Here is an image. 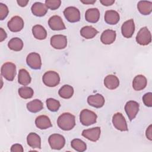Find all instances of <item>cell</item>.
<instances>
[{"mask_svg":"<svg viewBox=\"0 0 152 152\" xmlns=\"http://www.w3.org/2000/svg\"><path fill=\"white\" fill-rule=\"evenodd\" d=\"M57 124L61 129L64 131H69L75 125V116L68 112L63 113L58 117Z\"/></svg>","mask_w":152,"mask_h":152,"instance_id":"1","label":"cell"},{"mask_svg":"<svg viewBox=\"0 0 152 152\" xmlns=\"http://www.w3.org/2000/svg\"><path fill=\"white\" fill-rule=\"evenodd\" d=\"M1 75L7 80L12 81L16 75V66L11 62L4 63L1 68Z\"/></svg>","mask_w":152,"mask_h":152,"instance_id":"2","label":"cell"},{"mask_svg":"<svg viewBox=\"0 0 152 152\" xmlns=\"http://www.w3.org/2000/svg\"><path fill=\"white\" fill-rule=\"evenodd\" d=\"M97 116L93 111L87 109L82 110L80 114V121L82 125L89 126L96 122Z\"/></svg>","mask_w":152,"mask_h":152,"instance_id":"3","label":"cell"},{"mask_svg":"<svg viewBox=\"0 0 152 152\" xmlns=\"http://www.w3.org/2000/svg\"><path fill=\"white\" fill-rule=\"evenodd\" d=\"M42 81L45 86L53 87L59 84L60 82V77L56 72L54 71H49L43 74Z\"/></svg>","mask_w":152,"mask_h":152,"instance_id":"4","label":"cell"},{"mask_svg":"<svg viewBox=\"0 0 152 152\" xmlns=\"http://www.w3.org/2000/svg\"><path fill=\"white\" fill-rule=\"evenodd\" d=\"M136 42L140 45L146 46L151 42V35L147 27H142L136 36Z\"/></svg>","mask_w":152,"mask_h":152,"instance_id":"5","label":"cell"},{"mask_svg":"<svg viewBox=\"0 0 152 152\" xmlns=\"http://www.w3.org/2000/svg\"><path fill=\"white\" fill-rule=\"evenodd\" d=\"M48 142L50 147L53 150H61L65 144V139L64 137L59 134H53L48 138Z\"/></svg>","mask_w":152,"mask_h":152,"instance_id":"6","label":"cell"},{"mask_svg":"<svg viewBox=\"0 0 152 152\" xmlns=\"http://www.w3.org/2000/svg\"><path fill=\"white\" fill-rule=\"evenodd\" d=\"M112 123L114 127L121 131H127L128 130L126 121L120 112L115 113L112 117Z\"/></svg>","mask_w":152,"mask_h":152,"instance_id":"7","label":"cell"},{"mask_svg":"<svg viewBox=\"0 0 152 152\" xmlns=\"http://www.w3.org/2000/svg\"><path fill=\"white\" fill-rule=\"evenodd\" d=\"M65 18L70 23H76L80 20V12L75 7H68L64 11Z\"/></svg>","mask_w":152,"mask_h":152,"instance_id":"8","label":"cell"},{"mask_svg":"<svg viewBox=\"0 0 152 152\" xmlns=\"http://www.w3.org/2000/svg\"><path fill=\"white\" fill-rule=\"evenodd\" d=\"M50 43L54 49H63L67 46V38L62 34L53 35L50 38Z\"/></svg>","mask_w":152,"mask_h":152,"instance_id":"9","label":"cell"},{"mask_svg":"<svg viewBox=\"0 0 152 152\" xmlns=\"http://www.w3.org/2000/svg\"><path fill=\"white\" fill-rule=\"evenodd\" d=\"M26 63L31 69H40L42 66V60L40 55L36 52L30 53L26 58Z\"/></svg>","mask_w":152,"mask_h":152,"instance_id":"10","label":"cell"},{"mask_svg":"<svg viewBox=\"0 0 152 152\" xmlns=\"http://www.w3.org/2000/svg\"><path fill=\"white\" fill-rule=\"evenodd\" d=\"M139 103L135 101L130 100L126 103L125 110L130 121L133 120L136 117L139 111Z\"/></svg>","mask_w":152,"mask_h":152,"instance_id":"11","label":"cell"},{"mask_svg":"<svg viewBox=\"0 0 152 152\" xmlns=\"http://www.w3.org/2000/svg\"><path fill=\"white\" fill-rule=\"evenodd\" d=\"M24 21L21 17L15 15L11 18L8 22L7 26L10 31L12 32H18L24 27Z\"/></svg>","mask_w":152,"mask_h":152,"instance_id":"12","label":"cell"},{"mask_svg":"<svg viewBox=\"0 0 152 152\" xmlns=\"http://www.w3.org/2000/svg\"><path fill=\"white\" fill-rule=\"evenodd\" d=\"M100 128L97 126L83 130L82 132V135L91 141L96 142L99 140L100 136Z\"/></svg>","mask_w":152,"mask_h":152,"instance_id":"13","label":"cell"},{"mask_svg":"<svg viewBox=\"0 0 152 152\" xmlns=\"http://www.w3.org/2000/svg\"><path fill=\"white\" fill-rule=\"evenodd\" d=\"M135 31V24L133 19L125 21L121 26V33L125 38H130L132 36Z\"/></svg>","mask_w":152,"mask_h":152,"instance_id":"14","label":"cell"},{"mask_svg":"<svg viewBox=\"0 0 152 152\" xmlns=\"http://www.w3.org/2000/svg\"><path fill=\"white\" fill-rule=\"evenodd\" d=\"M50 28L53 30H62L66 28L62 19L59 15H53L48 21Z\"/></svg>","mask_w":152,"mask_h":152,"instance_id":"15","label":"cell"},{"mask_svg":"<svg viewBox=\"0 0 152 152\" xmlns=\"http://www.w3.org/2000/svg\"><path fill=\"white\" fill-rule=\"evenodd\" d=\"M105 100L104 97L99 93L94 95H90L87 97V103L89 105L96 107L100 108L104 104Z\"/></svg>","mask_w":152,"mask_h":152,"instance_id":"16","label":"cell"},{"mask_svg":"<svg viewBox=\"0 0 152 152\" xmlns=\"http://www.w3.org/2000/svg\"><path fill=\"white\" fill-rule=\"evenodd\" d=\"M116 37V31L113 30L107 29L103 31L101 34L100 40L104 45H110L113 43Z\"/></svg>","mask_w":152,"mask_h":152,"instance_id":"17","label":"cell"},{"mask_svg":"<svg viewBox=\"0 0 152 152\" xmlns=\"http://www.w3.org/2000/svg\"><path fill=\"white\" fill-rule=\"evenodd\" d=\"M48 8L46 6L45 4L36 2L34 3L31 7V11L33 15L37 17H43L48 12Z\"/></svg>","mask_w":152,"mask_h":152,"instance_id":"18","label":"cell"},{"mask_svg":"<svg viewBox=\"0 0 152 152\" xmlns=\"http://www.w3.org/2000/svg\"><path fill=\"white\" fill-rule=\"evenodd\" d=\"M35 124L40 129H46L52 126L49 118L46 115H40L35 119Z\"/></svg>","mask_w":152,"mask_h":152,"instance_id":"19","label":"cell"},{"mask_svg":"<svg viewBox=\"0 0 152 152\" xmlns=\"http://www.w3.org/2000/svg\"><path fill=\"white\" fill-rule=\"evenodd\" d=\"M147 84L146 77L143 75L135 76L132 81V87L135 91H140L145 88Z\"/></svg>","mask_w":152,"mask_h":152,"instance_id":"20","label":"cell"},{"mask_svg":"<svg viewBox=\"0 0 152 152\" xmlns=\"http://www.w3.org/2000/svg\"><path fill=\"white\" fill-rule=\"evenodd\" d=\"M27 144L33 148H41V138L35 132H30L27 137Z\"/></svg>","mask_w":152,"mask_h":152,"instance_id":"21","label":"cell"},{"mask_svg":"<svg viewBox=\"0 0 152 152\" xmlns=\"http://www.w3.org/2000/svg\"><path fill=\"white\" fill-rule=\"evenodd\" d=\"M86 20L89 23H96L100 18V11L96 8H89L85 13Z\"/></svg>","mask_w":152,"mask_h":152,"instance_id":"22","label":"cell"},{"mask_svg":"<svg viewBox=\"0 0 152 152\" xmlns=\"http://www.w3.org/2000/svg\"><path fill=\"white\" fill-rule=\"evenodd\" d=\"M104 86L109 90H114L119 86V78L115 75H108L104 79Z\"/></svg>","mask_w":152,"mask_h":152,"instance_id":"23","label":"cell"},{"mask_svg":"<svg viewBox=\"0 0 152 152\" xmlns=\"http://www.w3.org/2000/svg\"><path fill=\"white\" fill-rule=\"evenodd\" d=\"M120 20L119 13L115 10H107L105 12L104 21L106 23L110 25L117 24Z\"/></svg>","mask_w":152,"mask_h":152,"instance_id":"24","label":"cell"},{"mask_svg":"<svg viewBox=\"0 0 152 152\" xmlns=\"http://www.w3.org/2000/svg\"><path fill=\"white\" fill-rule=\"evenodd\" d=\"M137 8L141 14L149 15L152 11V2L151 1H140L137 4Z\"/></svg>","mask_w":152,"mask_h":152,"instance_id":"25","label":"cell"},{"mask_svg":"<svg viewBox=\"0 0 152 152\" xmlns=\"http://www.w3.org/2000/svg\"><path fill=\"white\" fill-rule=\"evenodd\" d=\"M98 33V31L91 26H86L82 27L80 30L81 36L86 39H90L95 37Z\"/></svg>","mask_w":152,"mask_h":152,"instance_id":"26","label":"cell"},{"mask_svg":"<svg viewBox=\"0 0 152 152\" xmlns=\"http://www.w3.org/2000/svg\"><path fill=\"white\" fill-rule=\"evenodd\" d=\"M31 77L28 72L24 68L20 69L18 75V82L20 84L26 86L31 83Z\"/></svg>","mask_w":152,"mask_h":152,"instance_id":"27","label":"cell"},{"mask_svg":"<svg viewBox=\"0 0 152 152\" xmlns=\"http://www.w3.org/2000/svg\"><path fill=\"white\" fill-rule=\"evenodd\" d=\"M32 33L34 37L38 40H44L47 36L46 29L40 24H37L33 27Z\"/></svg>","mask_w":152,"mask_h":152,"instance_id":"28","label":"cell"},{"mask_svg":"<svg viewBox=\"0 0 152 152\" xmlns=\"http://www.w3.org/2000/svg\"><path fill=\"white\" fill-rule=\"evenodd\" d=\"M27 110L31 113H37L43 108L42 102L39 99H34L27 103Z\"/></svg>","mask_w":152,"mask_h":152,"instance_id":"29","label":"cell"},{"mask_svg":"<svg viewBox=\"0 0 152 152\" xmlns=\"http://www.w3.org/2000/svg\"><path fill=\"white\" fill-rule=\"evenodd\" d=\"M58 94L59 96L63 99H69L73 96L74 88L68 84L64 85L59 90Z\"/></svg>","mask_w":152,"mask_h":152,"instance_id":"30","label":"cell"},{"mask_svg":"<svg viewBox=\"0 0 152 152\" xmlns=\"http://www.w3.org/2000/svg\"><path fill=\"white\" fill-rule=\"evenodd\" d=\"M8 46L12 50L20 51L23 48V42L18 37H13L8 42Z\"/></svg>","mask_w":152,"mask_h":152,"instance_id":"31","label":"cell"},{"mask_svg":"<svg viewBox=\"0 0 152 152\" xmlns=\"http://www.w3.org/2000/svg\"><path fill=\"white\" fill-rule=\"evenodd\" d=\"M71 145L73 149L79 152H83L87 149V145L86 142L78 138L72 140L71 142Z\"/></svg>","mask_w":152,"mask_h":152,"instance_id":"32","label":"cell"},{"mask_svg":"<svg viewBox=\"0 0 152 152\" xmlns=\"http://www.w3.org/2000/svg\"><path fill=\"white\" fill-rule=\"evenodd\" d=\"M18 92L20 96L24 99L31 98L34 94L33 90L31 87L27 86H23L20 87L18 89Z\"/></svg>","mask_w":152,"mask_h":152,"instance_id":"33","label":"cell"},{"mask_svg":"<svg viewBox=\"0 0 152 152\" xmlns=\"http://www.w3.org/2000/svg\"><path fill=\"white\" fill-rule=\"evenodd\" d=\"M46 106L48 109L51 112H56L61 106L59 102L55 99L49 98L46 100Z\"/></svg>","mask_w":152,"mask_h":152,"instance_id":"34","label":"cell"},{"mask_svg":"<svg viewBox=\"0 0 152 152\" xmlns=\"http://www.w3.org/2000/svg\"><path fill=\"white\" fill-rule=\"evenodd\" d=\"M61 4V0H46L45 1V5L48 8L52 10H55L58 9Z\"/></svg>","mask_w":152,"mask_h":152,"instance_id":"35","label":"cell"},{"mask_svg":"<svg viewBox=\"0 0 152 152\" xmlns=\"http://www.w3.org/2000/svg\"><path fill=\"white\" fill-rule=\"evenodd\" d=\"M9 12L7 6L2 3H0V20H3L5 19Z\"/></svg>","mask_w":152,"mask_h":152,"instance_id":"36","label":"cell"},{"mask_svg":"<svg viewBox=\"0 0 152 152\" xmlns=\"http://www.w3.org/2000/svg\"><path fill=\"white\" fill-rule=\"evenodd\" d=\"M142 101L144 104L147 107L152 106V93L148 92L142 96Z\"/></svg>","mask_w":152,"mask_h":152,"instance_id":"37","label":"cell"},{"mask_svg":"<svg viewBox=\"0 0 152 152\" xmlns=\"http://www.w3.org/2000/svg\"><path fill=\"white\" fill-rule=\"evenodd\" d=\"M23 146L19 144H13L11 147V151L12 152H23Z\"/></svg>","mask_w":152,"mask_h":152,"instance_id":"38","label":"cell"},{"mask_svg":"<svg viewBox=\"0 0 152 152\" xmlns=\"http://www.w3.org/2000/svg\"><path fill=\"white\" fill-rule=\"evenodd\" d=\"M145 135L146 137L150 140L151 141L152 140V125L151 124L150 125L145 131Z\"/></svg>","mask_w":152,"mask_h":152,"instance_id":"39","label":"cell"},{"mask_svg":"<svg viewBox=\"0 0 152 152\" xmlns=\"http://www.w3.org/2000/svg\"><path fill=\"white\" fill-rule=\"evenodd\" d=\"M100 2L104 6H110L115 3L114 0H100Z\"/></svg>","mask_w":152,"mask_h":152,"instance_id":"40","label":"cell"},{"mask_svg":"<svg viewBox=\"0 0 152 152\" xmlns=\"http://www.w3.org/2000/svg\"><path fill=\"white\" fill-rule=\"evenodd\" d=\"M7 37V34L2 28H0V42L4 41Z\"/></svg>","mask_w":152,"mask_h":152,"instance_id":"41","label":"cell"},{"mask_svg":"<svg viewBox=\"0 0 152 152\" xmlns=\"http://www.w3.org/2000/svg\"><path fill=\"white\" fill-rule=\"evenodd\" d=\"M17 4H18V5H20V7H26L27 4L28 3V1H25V0H19V1H17Z\"/></svg>","mask_w":152,"mask_h":152,"instance_id":"42","label":"cell"},{"mask_svg":"<svg viewBox=\"0 0 152 152\" xmlns=\"http://www.w3.org/2000/svg\"><path fill=\"white\" fill-rule=\"evenodd\" d=\"M81 2L84 4H94L96 1V0H81Z\"/></svg>","mask_w":152,"mask_h":152,"instance_id":"43","label":"cell"}]
</instances>
